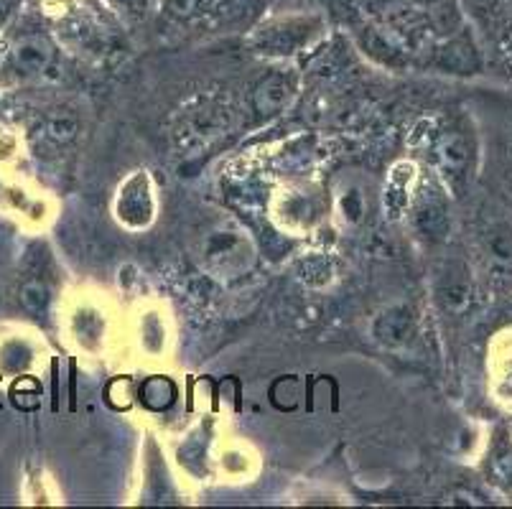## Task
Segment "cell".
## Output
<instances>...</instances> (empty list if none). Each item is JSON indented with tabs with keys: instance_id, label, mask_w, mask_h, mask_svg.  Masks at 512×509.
<instances>
[{
	"instance_id": "obj_7",
	"label": "cell",
	"mask_w": 512,
	"mask_h": 509,
	"mask_svg": "<svg viewBox=\"0 0 512 509\" xmlns=\"http://www.w3.org/2000/svg\"><path fill=\"white\" fill-rule=\"evenodd\" d=\"M0 405H3V392H0Z\"/></svg>"
},
{
	"instance_id": "obj_4",
	"label": "cell",
	"mask_w": 512,
	"mask_h": 509,
	"mask_svg": "<svg viewBox=\"0 0 512 509\" xmlns=\"http://www.w3.org/2000/svg\"><path fill=\"white\" fill-rule=\"evenodd\" d=\"M11 400L18 410H36L41 405V385L36 377H21L16 380V385L11 387Z\"/></svg>"
},
{
	"instance_id": "obj_2",
	"label": "cell",
	"mask_w": 512,
	"mask_h": 509,
	"mask_svg": "<svg viewBox=\"0 0 512 509\" xmlns=\"http://www.w3.org/2000/svg\"><path fill=\"white\" fill-rule=\"evenodd\" d=\"M286 100H288V84L286 79L278 77V74H273V77H268L265 82H260L258 90H255V107H258V112H263V115H273V112H278L283 105H286Z\"/></svg>"
},
{
	"instance_id": "obj_5",
	"label": "cell",
	"mask_w": 512,
	"mask_h": 509,
	"mask_svg": "<svg viewBox=\"0 0 512 509\" xmlns=\"http://www.w3.org/2000/svg\"><path fill=\"white\" fill-rule=\"evenodd\" d=\"M21 303L29 314H41L46 308V303H49V291H46L44 283H39V280L26 283V286L21 288Z\"/></svg>"
},
{
	"instance_id": "obj_6",
	"label": "cell",
	"mask_w": 512,
	"mask_h": 509,
	"mask_svg": "<svg viewBox=\"0 0 512 509\" xmlns=\"http://www.w3.org/2000/svg\"><path fill=\"white\" fill-rule=\"evenodd\" d=\"M169 3L179 16H192V13H199L207 6V0H169Z\"/></svg>"
},
{
	"instance_id": "obj_3",
	"label": "cell",
	"mask_w": 512,
	"mask_h": 509,
	"mask_svg": "<svg viewBox=\"0 0 512 509\" xmlns=\"http://www.w3.org/2000/svg\"><path fill=\"white\" fill-rule=\"evenodd\" d=\"M176 400V385L169 377H148L141 385V403L148 410H166Z\"/></svg>"
},
{
	"instance_id": "obj_1",
	"label": "cell",
	"mask_w": 512,
	"mask_h": 509,
	"mask_svg": "<svg viewBox=\"0 0 512 509\" xmlns=\"http://www.w3.org/2000/svg\"><path fill=\"white\" fill-rule=\"evenodd\" d=\"M49 59L51 46L49 41L41 39V36H29V39H23L21 44L13 49V64L26 74L41 72V69L49 64Z\"/></svg>"
}]
</instances>
